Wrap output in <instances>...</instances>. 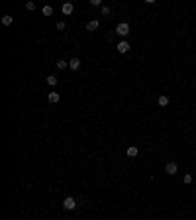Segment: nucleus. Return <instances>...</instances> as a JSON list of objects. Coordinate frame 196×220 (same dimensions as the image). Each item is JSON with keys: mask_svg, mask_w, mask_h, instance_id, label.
<instances>
[{"mask_svg": "<svg viewBox=\"0 0 196 220\" xmlns=\"http://www.w3.org/2000/svg\"><path fill=\"white\" fill-rule=\"evenodd\" d=\"M47 98H49V102H53V104L59 102V92H49V97Z\"/></svg>", "mask_w": 196, "mask_h": 220, "instance_id": "nucleus-8", "label": "nucleus"}, {"mask_svg": "<svg viewBox=\"0 0 196 220\" xmlns=\"http://www.w3.org/2000/svg\"><path fill=\"white\" fill-rule=\"evenodd\" d=\"M47 83L51 84V87H55V84H57V77H55V75H49V77H47Z\"/></svg>", "mask_w": 196, "mask_h": 220, "instance_id": "nucleus-13", "label": "nucleus"}, {"mask_svg": "<svg viewBox=\"0 0 196 220\" xmlns=\"http://www.w3.org/2000/svg\"><path fill=\"white\" fill-rule=\"evenodd\" d=\"M63 208H65V210H75V208H77V201H75L73 197H67L65 201H63Z\"/></svg>", "mask_w": 196, "mask_h": 220, "instance_id": "nucleus-2", "label": "nucleus"}, {"mask_svg": "<svg viewBox=\"0 0 196 220\" xmlns=\"http://www.w3.org/2000/svg\"><path fill=\"white\" fill-rule=\"evenodd\" d=\"M69 67H71L73 71H77L78 67H80V59H77V57H73L71 61H69Z\"/></svg>", "mask_w": 196, "mask_h": 220, "instance_id": "nucleus-6", "label": "nucleus"}, {"mask_svg": "<svg viewBox=\"0 0 196 220\" xmlns=\"http://www.w3.org/2000/svg\"><path fill=\"white\" fill-rule=\"evenodd\" d=\"M167 104H169V97H159V106H167Z\"/></svg>", "mask_w": 196, "mask_h": 220, "instance_id": "nucleus-11", "label": "nucleus"}, {"mask_svg": "<svg viewBox=\"0 0 196 220\" xmlns=\"http://www.w3.org/2000/svg\"><path fill=\"white\" fill-rule=\"evenodd\" d=\"M98 26H100L98 20H90V22L86 24V30H88V32H94V30H98Z\"/></svg>", "mask_w": 196, "mask_h": 220, "instance_id": "nucleus-5", "label": "nucleus"}, {"mask_svg": "<svg viewBox=\"0 0 196 220\" xmlns=\"http://www.w3.org/2000/svg\"><path fill=\"white\" fill-rule=\"evenodd\" d=\"M53 14V8L51 6H43V16H51Z\"/></svg>", "mask_w": 196, "mask_h": 220, "instance_id": "nucleus-14", "label": "nucleus"}, {"mask_svg": "<svg viewBox=\"0 0 196 220\" xmlns=\"http://www.w3.org/2000/svg\"><path fill=\"white\" fill-rule=\"evenodd\" d=\"M135 155H137V148H133V145L128 148V157H135Z\"/></svg>", "mask_w": 196, "mask_h": 220, "instance_id": "nucleus-12", "label": "nucleus"}, {"mask_svg": "<svg viewBox=\"0 0 196 220\" xmlns=\"http://www.w3.org/2000/svg\"><path fill=\"white\" fill-rule=\"evenodd\" d=\"M73 10H75V6H73L71 2L63 4V14H67V16H69V14H73Z\"/></svg>", "mask_w": 196, "mask_h": 220, "instance_id": "nucleus-7", "label": "nucleus"}, {"mask_svg": "<svg viewBox=\"0 0 196 220\" xmlns=\"http://www.w3.org/2000/svg\"><path fill=\"white\" fill-rule=\"evenodd\" d=\"M65 28H67L65 22H57V30H65Z\"/></svg>", "mask_w": 196, "mask_h": 220, "instance_id": "nucleus-17", "label": "nucleus"}, {"mask_svg": "<svg viewBox=\"0 0 196 220\" xmlns=\"http://www.w3.org/2000/svg\"><path fill=\"white\" fill-rule=\"evenodd\" d=\"M118 51L120 53H128L130 51V43H128V41H120V43H118Z\"/></svg>", "mask_w": 196, "mask_h": 220, "instance_id": "nucleus-4", "label": "nucleus"}, {"mask_svg": "<svg viewBox=\"0 0 196 220\" xmlns=\"http://www.w3.org/2000/svg\"><path fill=\"white\" fill-rule=\"evenodd\" d=\"M110 14V8L108 6H102V16H108Z\"/></svg>", "mask_w": 196, "mask_h": 220, "instance_id": "nucleus-18", "label": "nucleus"}, {"mask_svg": "<svg viewBox=\"0 0 196 220\" xmlns=\"http://www.w3.org/2000/svg\"><path fill=\"white\" fill-rule=\"evenodd\" d=\"M165 171L169 175H176V171H178V165H176L175 161H169L167 165H165Z\"/></svg>", "mask_w": 196, "mask_h": 220, "instance_id": "nucleus-3", "label": "nucleus"}, {"mask_svg": "<svg viewBox=\"0 0 196 220\" xmlns=\"http://www.w3.org/2000/svg\"><path fill=\"white\" fill-rule=\"evenodd\" d=\"M26 8H27V10H35V2H27Z\"/></svg>", "mask_w": 196, "mask_h": 220, "instance_id": "nucleus-16", "label": "nucleus"}, {"mask_svg": "<svg viewBox=\"0 0 196 220\" xmlns=\"http://www.w3.org/2000/svg\"><path fill=\"white\" fill-rule=\"evenodd\" d=\"M12 22H14L12 16H2V24L4 26H12Z\"/></svg>", "mask_w": 196, "mask_h": 220, "instance_id": "nucleus-9", "label": "nucleus"}, {"mask_svg": "<svg viewBox=\"0 0 196 220\" xmlns=\"http://www.w3.org/2000/svg\"><path fill=\"white\" fill-rule=\"evenodd\" d=\"M55 65H57V69H65V67H69V61H63V59H59Z\"/></svg>", "mask_w": 196, "mask_h": 220, "instance_id": "nucleus-10", "label": "nucleus"}, {"mask_svg": "<svg viewBox=\"0 0 196 220\" xmlns=\"http://www.w3.org/2000/svg\"><path fill=\"white\" fill-rule=\"evenodd\" d=\"M184 183H186V185H190V183H192V175H190V173L184 175Z\"/></svg>", "mask_w": 196, "mask_h": 220, "instance_id": "nucleus-15", "label": "nucleus"}, {"mask_svg": "<svg viewBox=\"0 0 196 220\" xmlns=\"http://www.w3.org/2000/svg\"><path fill=\"white\" fill-rule=\"evenodd\" d=\"M116 33H118V35H122V38H124V35H128V33H130V26H128L125 22L118 24V26H116Z\"/></svg>", "mask_w": 196, "mask_h": 220, "instance_id": "nucleus-1", "label": "nucleus"}]
</instances>
